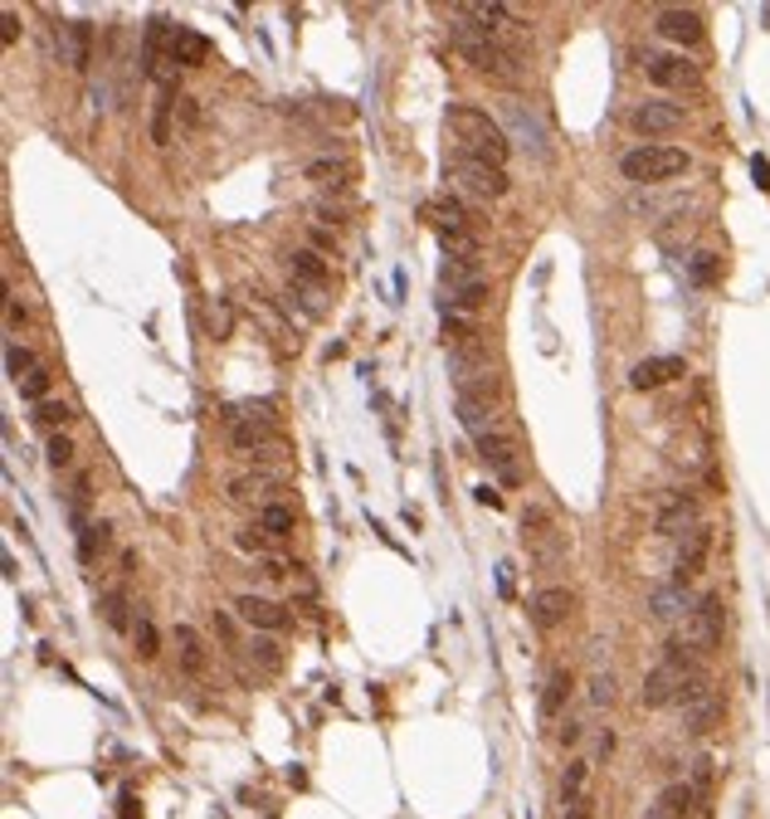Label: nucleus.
Masks as SVG:
<instances>
[{
    "instance_id": "412c9836",
    "label": "nucleus",
    "mask_w": 770,
    "mask_h": 819,
    "mask_svg": "<svg viewBox=\"0 0 770 819\" xmlns=\"http://www.w3.org/2000/svg\"><path fill=\"white\" fill-rule=\"evenodd\" d=\"M565 698H571V668H551L547 682H541V702H537V712H541V722H561V712H565Z\"/></svg>"
},
{
    "instance_id": "473e14b6",
    "label": "nucleus",
    "mask_w": 770,
    "mask_h": 819,
    "mask_svg": "<svg viewBox=\"0 0 770 819\" xmlns=\"http://www.w3.org/2000/svg\"><path fill=\"white\" fill-rule=\"evenodd\" d=\"M585 780H591V761L575 756L571 766H565V776H561V805L581 800V795H585Z\"/></svg>"
},
{
    "instance_id": "7c9ffc66",
    "label": "nucleus",
    "mask_w": 770,
    "mask_h": 819,
    "mask_svg": "<svg viewBox=\"0 0 770 819\" xmlns=\"http://www.w3.org/2000/svg\"><path fill=\"white\" fill-rule=\"evenodd\" d=\"M459 419H463V429H473V435H493V405H483V401H469V395H459Z\"/></svg>"
},
{
    "instance_id": "39448f33",
    "label": "nucleus",
    "mask_w": 770,
    "mask_h": 819,
    "mask_svg": "<svg viewBox=\"0 0 770 819\" xmlns=\"http://www.w3.org/2000/svg\"><path fill=\"white\" fill-rule=\"evenodd\" d=\"M522 542H527V552L537 556V566H561L565 532L557 527V517H551L541 503H527L522 507Z\"/></svg>"
},
{
    "instance_id": "4468645a",
    "label": "nucleus",
    "mask_w": 770,
    "mask_h": 819,
    "mask_svg": "<svg viewBox=\"0 0 770 819\" xmlns=\"http://www.w3.org/2000/svg\"><path fill=\"white\" fill-rule=\"evenodd\" d=\"M707 552H712V527L702 522V527H693L683 542H678V556H673V580H678V586H693V576L707 566Z\"/></svg>"
},
{
    "instance_id": "c756f323",
    "label": "nucleus",
    "mask_w": 770,
    "mask_h": 819,
    "mask_svg": "<svg viewBox=\"0 0 770 819\" xmlns=\"http://www.w3.org/2000/svg\"><path fill=\"white\" fill-rule=\"evenodd\" d=\"M176 84H166L162 94H156V112H152V142L156 146H166L172 142V108H176Z\"/></svg>"
},
{
    "instance_id": "0eeeda50",
    "label": "nucleus",
    "mask_w": 770,
    "mask_h": 819,
    "mask_svg": "<svg viewBox=\"0 0 770 819\" xmlns=\"http://www.w3.org/2000/svg\"><path fill=\"white\" fill-rule=\"evenodd\" d=\"M230 444L249 459H288V439L274 429V419H234Z\"/></svg>"
},
{
    "instance_id": "49530a36",
    "label": "nucleus",
    "mask_w": 770,
    "mask_h": 819,
    "mask_svg": "<svg viewBox=\"0 0 770 819\" xmlns=\"http://www.w3.org/2000/svg\"><path fill=\"white\" fill-rule=\"evenodd\" d=\"M234 546H240V552L264 556V552H268V537H264V532H254V527H249V532H240V537H234Z\"/></svg>"
},
{
    "instance_id": "2eb2a0df",
    "label": "nucleus",
    "mask_w": 770,
    "mask_h": 819,
    "mask_svg": "<svg viewBox=\"0 0 770 819\" xmlns=\"http://www.w3.org/2000/svg\"><path fill=\"white\" fill-rule=\"evenodd\" d=\"M571 610H575V596L565 586L537 590V596H531V605H527V614H531V624H537V630H561V624L571 620Z\"/></svg>"
},
{
    "instance_id": "a18cd8bd",
    "label": "nucleus",
    "mask_w": 770,
    "mask_h": 819,
    "mask_svg": "<svg viewBox=\"0 0 770 819\" xmlns=\"http://www.w3.org/2000/svg\"><path fill=\"white\" fill-rule=\"evenodd\" d=\"M688 273H693V283H712V279H717V254H693Z\"/></svg>"
},
{
    "instance_id": "72a5a7b5",
    "label": "nucleus",
    "mask_w": 770,
    "mask_h": 819,
    "mask_svg": "<svg viewBox=\"0 0 770 819\" xmlns=\"http://www.w3.org/2000/svg\"><path fill=\"white\" fill-rule=\"evenodd\" d=\"M108 542H112V527H108V522H94V527H84V537H78V561L94 566V556L103 552Z\"/></svg>"
},
{
    "instance_id": "aec40b11",
    "label": "nucleus",
    "mask_w": 770,
    "mask_h": 819,
    "mask_svg": "<svg viewBox=\"0 0 770 819\" xmlns=\"http://www.w3.org/2000/svg\"><path fill=\"white\" fill-rule=\"evenodd\" d=\"M678 375H688L683 357H649V361H639V367L629 371V385H634V391H663V385L678 381Z\"/></svg>"
},
{
    "instance_id": "7ed1b4c3",
    "label": "nucleus",
    "mask_w": 770,
    "mask_h": 819,
    "mask_svg": "<svg viewBox=\"0 0 770 819\" xmlns=\"http://www.w3.org/2000/svg\"><path fill=\"white\" fill-rule=\"evenodd\" d=\"M693 166L688 162L683 146H663V142H649V146H634V152L619 156V176L625 181H639V186H659V181H673Z\"/></svg>"
},
{
    "instance_id": "8fccbe9b",
    "label": "nucleus",
    "mask_w": 770,
    "mask_h": 819,
    "mask_svg": "<svg viewBox=\"0 0 770 819\" xmlns=\"http://www.w3.org/2000/svg\"><path fill=\"white\" fill-rule=\"evenodd\" d=\"M118 819H142V800H138L132 790L118 795Z\"/></svg>"
},
{
    "instance_id": "393cba45",
    "label": "nucleus",
    "mask_w": 770,
    "mask_h": 819,
    "mask_svg": "<svg viewBox=\"0 0 770 819\" xmlns=\"http://www.w3.org/2000/svg\"><path fill=\"white\" fill-rule=\"evenodd\" d=\"M420 220H429L439 234H463V230H469V215H463L459 200H425Z\"/></svg>"
},
{
    "instance_id": "b1692460",
    "label": "nucleus",
    "mask_w": 770,
    "mask_h": 819,
    "mask_svg": "<svg viewBox=\"0 0 770 819\" xmlns=\"http://www.w3.org/2000/svg\"><path fill=\"white\" fill-rule=\"evenodd\" d=\"M176 664L180 674L206 678V644H200V634L190 624H176Z\"/></svg>"
},
{
    "instance_id": "4be33fe9",
    "label": "nucleus",
    "mask_w": 770,
    "mask_h": 819,
    "mask_svg": "<svg viewBox=\"0 0 770 819\" xmlns=\"http://www.w3.org/2000/svg\"><path fill=\"white\" fill-rule=\"evenodd\" d=\"M722 712H727V702H722L717 692H707V698L688 702V708H683V732H693V736H707L712 727L722 722Z\"/></svg>"
},
{
    "instance_id": "c03bdc74",
    "label": "nucleus",
    "mask_w": 770,
    "mask_h": 819,
    "mask_svg": "<svg viewBox=\"0 0 770 819\" xmlns=\"http://www.w3.org/2000/svg\"><path fill=\"white\" fill-rule=\"evenodd\" d=\"M44 454H50V469H69V463H74V439L69 435H54Z\"/></svg>"
},
{
    "instance_id": "1a4fd4ad",
    "label": "nucleus",
    "mask_w": 770,
    "mask_h": 819,
    "mask_svg": "<svg viewBox=\"0 0 770 819\" xmlns=\"http://www.w3.org/2000/svg\"><path fill=\"white\" fill-rule=\"evenodd\" d=\"M644 74L659 88H673V94H697L702 88V68L683 54H644Z\"/></svg>"
},
{
    "instance_id": "6e6d98bb",
    "label": "nucleus",
    "mask_w": 770,
    "mask_h": 819,
    "mask_svg": "<svg viewBox=\"0 0 770 819\" xmlns=\"http://www.w3.org/2000/svg\"><path fill=\"white\" fill-rule=\"evenodd\" d=\"M479 503H488V507H503V493H497V488H488V483H483V488H479Z\"/></svg>"
},
{
    "instance_id": "603ef678",
    "label": "nucleus",
    "mask_w": 770,
    "mask_h": 819,
    "mask_svg": "<svg viewBox=\"0 0 770 819\" xmlns=\"http://www.w3.org/2000/svg\"><path fill=\"white\" fill-rule=\"evenodd\" d=\"M609 751H615V732H609V727H605V732H600V736H595V756H600V761H605V756H609Z\"/></svg>"
},
{
    "instance_id": "6e6552de",
    "label": "nucleus",
    "mask_w": 770,
    "mask_h": 819,
    "mask_svg": "<svg viewBox=\"0 0 770 819\" xmlns=\"http://www.w3.org/2000/svg\"><path fill=\"white\" fill-rule=\"evenodd\" d=\"M497 112H503V122H507V132H513L517 146H527L531 156H551L547 128H541V118L527 108L522 98H503V102H497Z\"/></svg>"
},
{
    "instance_id": "f03ea898",
    "label": "nucleus",
    "mask_w": 770,
    "mask_h": 819,
    "mask_svg": "<svg viewBox=\"0 0 770 819\" xmlns=\"http://www.w3.org/2000/svg\"><path fill=\"white\" fill-rule=\"evenodd\" d=\"M454 44H459V54L469 59L479 74H488V78H503V84H513V78H522V59H517V50H507L503 40H497L493 30H483V25H469V20H459L454 15Z\"/></svg>"
},
{
    "instance_id": "4c0bfd02",
    "label": "nucleus",
    "mask_w": 770,
    "mask_h": 819,
    "mask_svg": "<svg viewBox=\"0 0 770 819\" xmlns=\"http://www.w3.org/2000/svg\"><path fill=\"white\" fill-rule=\"evenodd\" d=\"M35 367H40V361H35V351H30V347H20V341H10V347H6V371H10V381H20V375H30Z\"/></svg>"
},
{
    "instance_id": "37998d69",
    "label": "nucleus",
    "mask_w": 770,
    "mask_h": 819,
    "mask_svg": "<svg viewBox=\"0 0 770 819\" xmlns=\"http://www.w3.org/2000/svg\"><path fill=\"white\" fill-rule=\"evenodd\" d=\"M585 698H591V708H609V702L619 698L615 674H595V678H591V692H585Z\"/></svg>"
},
{
    "instance_id": "4d7b16f0",
    "label": "nucleus",
    "mask_w": 770,
    "mask_h": 819,
    "mask_svg": "<svg viewBox=\"0 0 770 819\" xmlns=\"http://www.w3.org/2000/svg\"><path fill=\"white\" fill-rule=\"evenodd\" d=\"M644 819H663V815H659V810H649V815H644Z\"/></svg>"
},
{
    "instance_id": "3c124183",
    "label": "nucleus",
    "mask_w": 770,
    "mask_h": 819,
    "mask_svg": "<svg viewBox=\"0 0 770 819\" xmlns=\"http://www.w3.org/2000/svg\"><path fill=\"white\" fill-rule=\"evenodd\" d=\"M6 298H10V303H6V323H10V332H15V327L25 323V307H20V298H15L10 288H6Z\"/></svg>"
},
{
    "instance_id": "20e7f679",
    "label": "nucleus",
    "mask_w": 770,
    "mask_h": 819,
    "mask_svg": "<svg viewBox=\"0 0 770 819\" xmlns=\"http://www.w3.org/2000/svg\"><path fill=\"white\" fill-rule=\"evenodd\" d=\"M722 634H727V605H722V596H697L693 610L683 614L678 640L688 648H697V654H712V648L722 644Z\"/></svg>"
},
{
    "instance_id": "09e8293b",
    "label": "nucleus",
    "mask_w": 770,
    "mask_h": 819,
    "mask_svg": "<svg viewBox=\"0 0 770 819\" xmlns=\"http://www.w3.org/2000/svg\"><path fill=\"white\" fill-rule=\"evenodd\" d=\"M0 40H6V44L20 40V15H15V10H0Z\"/></svg>"
},
{
    "instance_id": "9d476101",
    "label": "nucleus",
    "mask_w": 770,
    "mask_h": 819,
    "mask_svg": "<svg viewBox=\"0 0 770 819\" xmlns=\"http://www.w3.org/2000/svg\"><path fill=\"white\" fill-rule=\"evenodd\" d=\"M683 122H688V108L683 102H668V98H649L629 112V128L639 136H668V132L683 128Z\"/></svg>"
},
{
    "instance_id": "ea45409f",
    "label": "nucleus",
    "mask_w": 770,
    "mask_h": 819,
    "mask_svg": "<svg viewBox=\"0 0 770 819\" xmlns=\"http://www.w3.org/2000/svg\"><path fill=\"white\" fill-rule=\"evenodd\" d=\"M35 419H40L44 429H64V425L74 419V410L64 405V401H40V405H35Z\"/></svg>"
},
{
    "instance_id": "5701e85b",
    "label": "nucleus",
    "mask_w": 770,
    "mask_h": 819,
    "mask_svg": "<svg viewBox=\"0 0 770 819\" xmlns=\"http://www.w3.org/2000/svg\"><path fill=\"white\" fill-rule=\"evenodd\" d=\"M653 810H659L663 819H688V815L697 810V785H688V780L663 785L659 800H653Z\"/></svg>"
},
{
    "instance_id": "f8f14e48",
    "label": "nucleus",
    "mask_w": 770,
    "mask_h": 819,
    "mask_svg": "<svg viewBox=\"0 0 770 819\" xmlns=\"http://www.w3.org/2000/svg\"><path fill=\"white\" fill-rule=\"evenodd\" d=\"M274 493H288V473L278 469H254V473H240L230 478V498L234 503H274Z\"/></svg>"
},
{
    "instance_id": "a211bd4d",
    "label": "nucleus",
    "mask_w": 770,
    "mask_h": 819,
    "mask_svg": "<svg viewBox=\"0 0 770 819\" xmlns=\"http://www.w3.org/2000/svg\"><path fill=\"white\" fill-rule=\"evenodd\" d=\"M653 30L663 34V40H673V44H697L702 34V15L697 10H688V6H663L659 15H653Z\"/></svg>"
},
{
    "instance_id": "f3484780",
    "label": "nucleus",
    "mask_w": 770,
    "mask_h": 819,
    "mask_svg": "<svg viewBox=\"0 0 770 819\" xmlns=\"http://www.w3.org/2000/svg\"><path fill=\"white\" fill-rule=\"evenodd\" d=\"M210 59V40L200 30H190V25H172V40H166V64H176V68H196V64H206ZM172 78V74H166ZM176 84V78H172Z\"/></svg>"
},
{
    "instance_id": "6ab92c4d",
    "label": "nucleus",
    "mask_w": 770,
    "mask_h": 819,
    "mask_svg": "<svg viewBox=\"0 0 770 819\" xmlns=\"http://www.w3.org/2000/svg\"><path fill=\"white\" fill-rule=\"evenodd\" d=\"M449 15H459V20H479L483 30H503V25H527L522 20V10H513V6H503V0H469V6H449Z\"/></svg>"
},
{
    "instance_id": "bb28decb",
    "label": "nucleus",
    "mask_w": 770,
    "mask_h": 819,
    "mask_svg": "<svg viewBox=\"0 0 770 819\" xmlns=\"http://www.w3.org/2000/svg\"><path fill=\"white\" fill-rule=\"evenodd\" d=\"M688 610H693V600H688V586H678V580H668V586H659L649 596V614L663 620V624L678 620V614H688Z\"/></svg>"
},
{
    "instance_id": "c9c22d12",
    "label": "nucleus",
    "mask_w": 770,
    "mask_h": 819,
    "mask_svg": "<svg viewBox=\"0 0 770 819\" xmlns=\"http://www.w3.org/2000/svg\"><path fill=\"white\" fill-rule=\"evenodd\" d=\"M488 293H493V288H488L483 279H479V283H469V288L449 293V313H479V307L488 303Z\"/></svg>"
},
{
    "instance_id": "c85d7f7f",
    "label": "nucleus",
    "mask_w": 770,
    "mask_h": 819,
    "mask_svg": "<svg viewBox=\"0 0 770 819\" xmlns=\"http://www.w3.org/2000/svg\"><path fill=\"white\" fill-rule=\"evenodd\" d=\"M351 176H356V166L342 162V156H317V162H308V181H317L322 190H342Z\"/></svg>"
},
{
    "instance_id": "5fc2aeb1",
    "label": "nucleus",
    "mask_w": 770,
    "mask_h": 819,
    "mask_svg": "<svg viewBox=\"0 0 770 819\" xmlns=\"http://www.w3.org/2000/svg\"><path fill=\"white\" fill-rule=\"evenodd\" d=\"M581 732H585L581 722H565V727H561V746H575V742H581Z\"/></svg>"
},
{
    "instance_id": "864d4df0",
    "label": "nucleus",
    "mask_w": 770,
    "mask_h": 819,
    "mask_svg": "<svg viewBox=\"0 0 770 819\" xmlns=\"http://www.w3.org/2000/svg\"><path fill=\"white\" fill-rule=\"evenodd\" d=\"M751 171H756V186H761V190H770V162H766V156H756V162H751Z\"/></svg>"
},
{
    "instance_id": "423d86ee",
    "label": "nucleus",
    "mask_w": 770,
    "mask_h": 819,
    "mask_svg": "<svg viewBox=\"0 0 770 819\" xmlns=\"http://www.w3.org/2000/svg\"><path fill=\"white\" fill-rule=\"evenodd\" d=\"M449 176H454L463 190L483 196V200H503L507 190H513V181H507L503 166L483 162V156H469V152H454V156H449Z\"/></svg>"
},
{
    "instance_id": "e433bc0d",
    "label": "nucleus",
    "mask_w": 770,
    "mask_h": 819,
    "mask_svg": "<svg viewBox=\"0 0 770 819\" xmlns=\"http://www.w3.org/2000/svg\"><path fill=\"white\" fill-rule=\"evenodd\" d=\"M132 644H138L142 658H156V654H162V634H156V624L146 620V614H138V624H132Z\"/></svg>"
},
{
    "instance_id": "a878e982",
    "label": "nucleus",
    "mask_w": 770,
    "mask_h": 819,
    "mask_svg": "<svg viewBox=\"0 0 770 819\" xmlns=\"http://www.w3.org/2000/svg\"><path fill=\"white\" fill-rule=\"evenodd\" d=\"M288 273L302 283V288H312V293L327 288V264H322V254H317V249H293V254H288Z\"/></svg>"
},
{
    "instance_id": "9b49d317",
    "label": "nucleus",
    "mask_w": 770,
    "mask_h": 819,
    "mask_svg": "<svg viewBox=\"0 0 770 819\" xmlns=\"http://www.w3.org/2000/svg\"><path fill=\"white\" fill-rule=\"evenodd\" d=\"M693 527H702V503H697V493H673L668 503L659 507V517H653V532L659 537H678L683 542Z\"/></svg>"
},
{
    "instance_id": "a19ab883",
    "label": "nucleus",
    "mask_w": 770,
    "mask_h": 819,
    "mask_svg": "<svg viewBox=\"0 0 770 819\" xmlns=\"http://www.w3.org/2000/svg\"><path fill=\"white\" fill-rule=\"evenodd\" d=\"M439 249H444L449 259H479V239H473L469 230H463V234H439Z\"/></svg>"
},
{
    "instance_id": "ddd939ff",
    "label": "nucleus",
    "mask_w": 770,
    "mask_h": 819,
    "mask_svg": "<svg viewBox=\"0 0 770 819\" xmlns=\"http://www.w3.org/2000/svg\"><path fill=\"white\" fill-rule=\"evenodd\" d=\"M234 614L258 634H278V630H288V620H293V614L268 596H234Z\"/></svg>"
},
{
    "instance_id": "f704fd0d",
    "label": "nucleus",
    "mask_w": 770,
    "mask_h": 819,
    "mask_svg": "<svg viewBox=\"0 0 770 819\" xmlns=\"http://www.w3.org/2000/svg\"><path fill=\"white\" fill-rule=\"evenodd\" d=\"M244 654L254 658V664L264 668V674H278V668H283V654H278V644H274V640H264V634H254V640L244 644Z\"/></svg>"
},
{
    "instance_id": "58836bf2",
    "label": "nucleus",
    "mask_w": 770,
    "mask_h": 819,
    "mask_svg": "<svg viewBox=\"0 0 770 819\" xmlns=\"http://www.w3.org/2000/svg\"><path fill=\"white\" fill-rule=\"evenodd\" d=\"M103 620L112 624V630H122V634H132V624H138V620H128V596H118V590L103 596Z\"/></svg>"
},
{
    "instance_id": "de8ad7c7",
    "label": "nucleus",
    "mask_w": 770,
    "mask_h": 819,
    "mask_svg": "<svg viewBox=\"0 0 770 819\" xmlns=\"http://www.w3.org/2000/svg\"><path fill=\"white\" fill-rule=\"evenodd\" d=\"M595 815V795H581V800L561 805V819H591Z\"/></svg>"
},
{
    "instance_id": "79ce46f5",
    "label": "nucleus",
    "mask_w": 770,
    "mask_h": 819,
    "mask_svg": "<svg viewBox=\"0 0 770 819\" xmlns=\"http://www.w3.org/2000/svg\"><path fill=\"white\" fill-rule=\"evenodd\" d=\"M15 391L20 395H25V401H44V395H50V371H44V367H35V371H30V375H20V381H15Z\"/></svg>"
},
{
    "instance_id": "dca6fc26",
    "label": "nucleus",
    "mask_w": 770,
    "mask_h": 819,
    "mask_svg": "<svg viewBox=\"0 0 770 819\" xmlns=\"http://www.w3.org/2000/svg\"><path fill=\"white\" fill-rule=\"evenodd\" d=\"M479 459L488 463V469H493L497 478H503L507 488H517V483H522V463H517V444L507 439V435H497V429H493V435H483V439H479Z\"/></svg>"
},
{
    "instance_id": "f257e3e1",
    "label": "nucleus",
    "mask_w": 770,
    "mask_h": 819,
    "mask_svg": "<svg viewBox=\"0 0 770 819\" xmlns=\"http://www.w3.org/2000/svg\"><path fill=\"white\" fill-rule=\"evenodd\" d=\"M449 132H454L459 152L483 156V162H493V166H507V156H513V136H507V128L488 108L454 102V108H449Z\"/></svg>"
},
{
    "instance_id": "cd10ccee",
    "label": "nucleus",
    "mask_w": 770,
    "mask_h": 819,
    "mask_svg": "<svg viewBox=\"0 0 770 819\" xmlns=\"http://www.w3.org/2000/svg\"><path fill=\"white\" fill-rule=\"evenodd\" d=\"M64 54H69V64L78 74L94 64V25H88V20H69V25H64Z\"/></svg>"
},
{
    "instance_id": "2f4dec72",
    "label": "nucleus",
    "mask_w": 770,
    "mask_h": 819,
    "mask_svg": "<svg viewBox=\"0 0 770 819\" xmlns=\"http://www.w3.org/2000/svg\"><path fill=\"white\" fill-rule=\"evenodd\" d=\"M293 527H298V517L288 503H268L258 512V532H268V537H293Z\"/></svg>"
}]
</instances>
